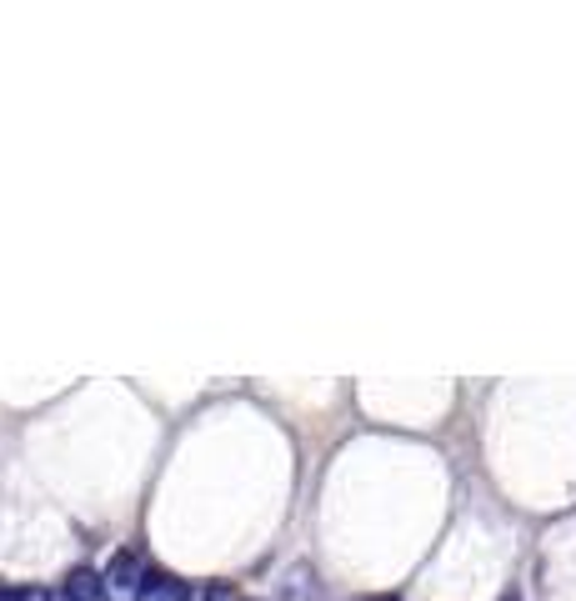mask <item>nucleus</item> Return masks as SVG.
I'll return each instance as SVG.
<instances>
[{
    "mask_svg": "<svg viewBox=\"0 0 576 601\" xmlns=\"http://www.w3.org/2000/svg\"><path fill=\"white\" fill-rule=\"evenodd\" d=\"M201 601H241V597H236V587L216 581V587H206V597H201Z\"/></svg>",
    "mask_w": 576,
    "mask_h": 601,
    "instance_id": "nucleus-5",
    "label": "nucleus"
},
{
    "mask_svg": "<svg viewBox=\"0 0 576 601\" xmlns=\"http://www.w3.org/2000/svg\"><path fill=\"white\" fill-rule=\"evenodd\" d=\"M145 581H151V566L136 547H120L101 572V591L105 601H145Z\"/></svg>",
    "mask_w": 576,
    "mask_h": 601,
    "instance_id": "nucleus-1",
    "label": "nucleus"
},
{
    "mask_svg": "<svg viewBox=\"0 0 576 601\" xmlns=\"http://www.w3.org/2000/svg\"><path fill=\"white\" fill-rule=\"evenodd\" d=\"M55 601H105V591H101V576L95 572H71L66 581H61V591H55Z\"/></svg>",
    "mask_w": 576,
    "mask_h": 601,
    "instance_id": "nucleus-2",
    "label": "nucleus"
},
{
    "mask_svg": "<svg viewBox=\"0 0 576 601\" xmlns=\"http://www.w3.org/2000/svg\"><path fill=\"white\" fill-rule=\"evenodd\" d=\"M0 601H55V597L36 587H0Z\"/></svg>",
    "mask_w": 576,
    "mask_h": 601,
    "instance_id": "nucleus-4",
    "label": "nucleus"
},
{
    "mask_svg": "<svg viewBox=\"0 0 576 601\" xmlns=\"http://www.w3.org/2000/svg\"><path fill=\"white\" fill-rule=\"evenodd\" d=\"M367 601H396V597H367Z\"/></svg>",
    "mask_w": 576,
    "mask_h": 601,
    "instance_id": "nucleus-6",
    "label": "nucleus"
},
{
    "mask_svg": "<svg viewBox=\"0 0 576 601\" xmlns=\"http://www.w3.org/2000/svg\"><path fill=\"white\" fill-rule=\"evenodd\" d=\"M145 601H191V587L176 581V576H166V572H151V581H145Z\"/></svg>",
    "mask_w": 576,
    "mask_h": 601,
    "instance_id": "nucleus-3",
    "label": "nucleus"
}]
</instances>
